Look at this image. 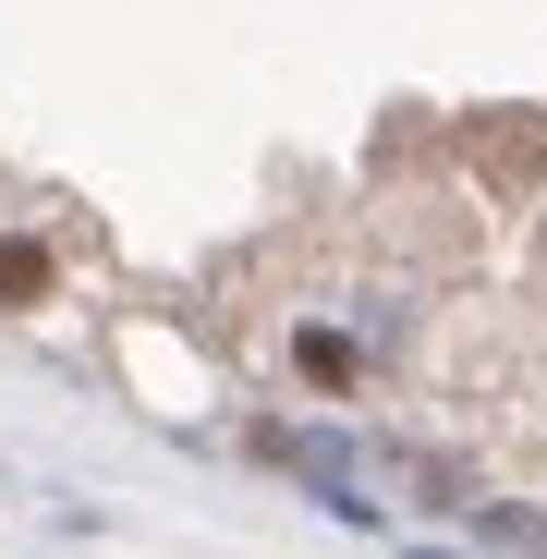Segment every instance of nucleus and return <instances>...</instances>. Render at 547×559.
Masks as SVG:
<instances>
[{
  "label": "nucleus",
  "mask_w": 547,
  "mask_h": 559,
  "mask_svg": "<svg viewBox=\"0 0 547 559\" xmlns=\"http://www.w3.org/2000/svg\"><path fill=\"white\" fill-rule=\"evenodd\" d=\"M0 293L37 305V293H49V255H37V243H0Z\"/></svg>",
  "instance_id": "obj_3"
},
{
  "label": "nucleus",
  "mask_w": 547,
  "mask_h": 559,
  "mask_svg": "<svg viewBox=\"0 0 547 559\" xmlns=\"http://www.w3.org/2000/svg\"><path fill=\"white\" fill-rule=\"evenodd\" d=\"M463 535H487V547H547V511H523V499H487V511H463Z\"/></svg>",
  "instance_id": "obj_2"
},
{
  "label": "nucleus",
  "mask_w": 547,
  "mask_h": 559,
  "mask_svg": "<svg viewBox=\"0 0 547 559\" xmlns=\"http://www.w3.org/2000/svg\"><path fill=\"white\" fill-rule=\"evenodd\" d=\"M293 365H305L317 390H365V353H353L341 329H293Z\"/></svg>",
  "instance_id": "obj_1"
}]
</instances>
